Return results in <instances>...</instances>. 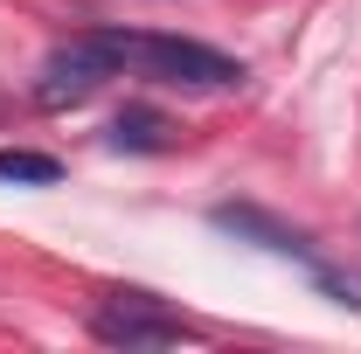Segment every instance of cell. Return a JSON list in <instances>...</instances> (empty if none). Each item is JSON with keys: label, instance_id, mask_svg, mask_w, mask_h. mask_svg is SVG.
Returning a JSON list of instances; mask_svg holds the SVG:
<instances>
[{"label": "cell", "instance_id": "obj_5", "mask_svg": "<svg viewBox=\"0 0 361 354\" xmlns=\"http://www.w3.org/2000/svg\"><path fill=\"white\" fill-rule=\"evenodd\" d=\"M111 146H118V153H160V146H167V118L146 111V104H126V111L111 118Z\"/></svg>", "mask_w": 361, "mask_h": 354}, {"label": "cell", "instance_id": "obj_2", "mask_svg": "<svg viewBox=\"0 0 361 354\" xmlns=\"http://www.w3.org/2000/svg\"><path fill=\"white\" fill-rule=\"evenodd\" d=\"M126 63H139L160 84H188V90H236L243 84L236 56H223L209 42H188V35H126Z\"/></svg>", "mask_w": 361, "mask_h": 354}, {"label": "cell", "instance_id": "obj_1", "mask_svg": "<svg viewBox=\"0 0 361 354\" xmlns=\"http://www.w3.org/2000/svg\"><path fill=\"white\" fill-rule=\"evenodd\" d=\"M126 70V28H104V35H77V42L49 49L42 70H35V104L42 111H70Z\"/></svg>", "mask_w": 361, "mask_h": 354}, {"label": "cell", "instance_id": "obj_6", "mask_svg": "<svg viewBox=\"0 0 361 354\" xmlns=\"http://www.w3.org/2000/svg\"><path fill=\"white\" fill-rule=\"evenodd\" d=\"M0 181L56 188V181H63V160H56V153H28V146H0Z\"/></svg>", "mask_w": 361, "mask_h": 354}, {"label": "cell", "instance_id": "obj_3", "mask_svg": "<svg viewBox=\"0 0 361 354\" xmlns=\"http://www.w3.org/2000/svg\"><path fill=\"white\" fill-rule=\"evenodd\" d=\"M90 334H97L104 348L139 354V348H174V341H188L195 326H188L167 299H153V292H111L104 306L90 312Z\"/></svg>", "mask_w": 361, "mask_h": 354}, {"label": "cell", "instance_id": "obj_4", "mask_svg": "<svg viewBox=\"0 0 361 354\" xmlns=\"http://www.w3.org/2000/svg\"><path fill=\"white\" fill-rule=\"evenodd\" d=\"M216 229H236V236H250V243H264V250H285V257H306V264L319 271L313 243H306L299 229H285L278 216H264V209H250V202H223V209H216Z\"/></svg>", "mask_w": 361, "mask_h": 354}]
</instances>
